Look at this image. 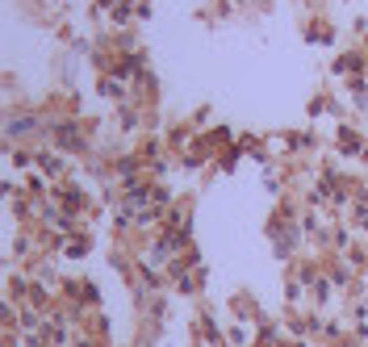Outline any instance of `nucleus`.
Returning <instances> with one entry per match:
<instances>
[]
</instances>
